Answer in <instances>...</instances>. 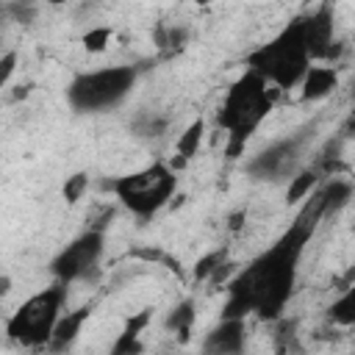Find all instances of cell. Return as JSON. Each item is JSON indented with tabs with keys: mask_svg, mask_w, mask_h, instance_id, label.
<instances>
[{
	"mask_svg": "<svg viewBox=\"0 0 355 355\" xmlns=\"http://www.w3.org/2000/svg\"><path fill=\"white\" fill-rule=\"evenodd\" d=\"M313 225L291 222V227L263 250L250 266H244L227 286V300L222 308V319H244L255 313L258 319L275 322L283 316L286 302L297 286V263L305 252V244L313 236Z\"/></svg>",
	"mask_w": 355,
	"mask_h": 355,
	"instance_id": "6da1fadb",
	"label": "cell"
},
{
	"mask_svg": "<svg viewBox=\"0 0 355 355\" xmlns=\"http://www.w3.org/2000/svg\"><path fill=\"white\" fill-rule=\"evenodd\" d=\"M275 94L277 89H269V83L250 69H244V75L233 80L216 114V125L227 133V158H239L244 153V144L272 111Z\"/></svg>",
	"mask_w": 355,
	"mask_h": 355,
	"instance_id": "7a4b0ae2",
	"label": "cell"
},
{
	"mask_svg": "<svg viewBox=\"0 0 355 355\" xmlns=\"http://www.w3.org/2000/svg\"><path fill=\"white\" fill-rule=\"evenodd\" d=\"M247 69L261 75L277 92L294 89L311 69V55L305 47V28L302 17H294L275 39L255 47L247 55Z\"/></svg>",
	"mask_w": 355,
	"mask_h": 355,
	"instance_id": "3957f363",
	"label": "cell"
},
{
	"mask_svg": "<svg viewBox=\"0 0 355 355\" xmlns=\"http://www.w3.org/2000/svg\"><path fill=\"white\" fill-rule=\"evenodd\" d=\"M64 300H67V283L58 280L28 297L6 322L8 338L22 347H47L58 319L64 316L61 313Z\"/></svg>",
	"mask_w": 355,
	"mask_h": 355,
	"instance_id": "277c9868",
	"label": "cell"
},
{
	"mask_svg": "<svg viewBox=\"0 0 355 355\" xmlns=\"http://www.w3.org/2000/svg\"><path fill=\"white\" fill-rule=\"evenodd\" d=\"M175 189H178V172H172L169 164L164 161H155L139 172L111 180V191L116 194V200L139 219H150L164 205H169Z\"/></svg>",
	"mask_w": 355,
	"mask_h": 355,
	"instance_id": "5b68a950",
	"label": "cell"
},
{
	"mask_svg": "<svg viewBox=\"0 0 355 355\" xmlns=\"http://www.w3.org/2000/svg\"><path fill=\"white\" fill-rule=\"evenodd\" d=\"M136 78H139L136 67H125V64L80 72L67 86V103L80 114L108 111L130 94Z\"/></svg>",
	"mask_w": 355,
	"mask_h": 355,
	"instance_id": "8992f818",
	"label": "cell"
},
{
	"mask_svg": "<svg viewBox=\"0 0 355 355\" xmlns=\"http://www.w3.org/2000/svg\"><path fill=\"white\" fill-rule=\"evenodd\" d=\"M105 250V236L103 230H86L78 239H72L53 261H50V272L55 275L58 283H75V280H86L92 272H97V263L103 258Z\"/></svg>",
	"mask_w": 355,
	"mask_h": 355,
	"instance_id": "52a82bcc",
	"label": "cell"
},
{
	"mask_svg": "<svg viewBox=\"0 0 355 355\" xmlns=\"http://www.w3.org/2000/svg\"><path fill=\"white\" fill-rule=\"evenodd\" d=\"M311 133H313V128H302V130H297L291 136H283V139L272 141L269 147H263L261 153H255L244 164L247 175L255 178V180H277V178L294 175L297 161H300L302 147L311 139Z\"/></svg>",
	"mask_w": 355,
	"mask_h": 355,
	"instance_id": "ba28073f",
	"label": "cell"
},
{
	"mask_svg": "<svg viewBox=\"0 0 355 355\" xmlns=\"http://www.w3.org/2000/svg\"><path fill=\"white\" fill-rule=\"evenodd\" d=\"M305 28V47L311 61L333 55V6H316L311 14L302 17Z\"/></svg>",
	"mask_w": 355,
	"mask_h": 355,
	"instance_id": "9c48e42d",
	"label": "cell"
},
{
	"mask_svg": "<svg viewBox=\"0 0 355 355\" xmlns=\"http://www.w3.org/2000/svg\"><path fill=\"white\" fill-rule=\"evenodd\" d=\"M247 324L244 319H222L200 347V355H244Z\"/></svg>",
	"mask_w": 355,
	"mask_h": 355,
	"instance_id": "30bf717a",
	"label": "cell"
},
{
	"mask_svg": "<svg viewBox=\"0 0 355 355\" xmlns=\"http://www.w3.org/2000/svg\"><path fill=\"white\" fill-rule=\"evenodd\" d=\"M150 319H153V311H147V308L139 311V313H133V316H128V319H125V327H122V333L114 338L108 355H141V352H144L141 333L147 330Z\"/></svg>",
	"mask_w": 355,
	"mask_h": 355,
	"instance_id": "8fae6325",
	"label": "cell"
},
{
	"mask_svg": "<svg viewBox=\"0 0 355 355\" xmlns=\"http://www.w3.org/2000/svg\"><path fill=\"white\" fill-rule=\"evenodd\" d=\"M92 311H94L92 302H89V305H80V308H75V311H67V313L58 319V324H55L53 338H50L47 347H50L53 352H64V349H69V347L75 344V338L80 336V330H83L86 319L92 316Z\"/></svg>",
	"mask_w": 355,
	"mask_h": 355,
	"instance_id": "7c38bea8",
	"label": "cell"
},
{
	"mask_svg": "<svg viewBox=\"0 0 355 355\" xmlns=\"http://www.w3.org/2000/svg\"><path fill=\"white\" fill-rule=\"evenodd\" d=\"M338 86V69L336 67H313L308 69V75L302 78L300 83V97L302 103H316V100H324L330 92H336Z\"/></svg>",
	"mask_w": 355,
	"mask_h": 355,
	"instance_id": "4fadbf2b",
	"label": "cell"
},
{
	"mask_svg": "<svg viewBox=\"0 0 355 355\" xmlns=\"http://www.w3.org/2000/svg\"><path fill=\"white\" fill-rule=\"evenodd\" d=\"M352 180H344V178H327V183L319 189V205H322V214L324 216H333L338 214L349 200H352Z\"/></svg>",
	"mask_w": 355,
	"mask_h": 355,
	"instance_id": "5bb4252c",
	"label": "cell"
},
{
	"mask_svg": "<svg viewBox=\"0 0 355 355\" xmlns=\"http://www.w3.org/2000/svg\"><path fill=\"white\" fill-rule=\"evenodd\" d=\"M194 319H197L194 302H191V300H180L178 305H172V311L166 313L164 324H166V330L178 333V338H180V341H189L191 327H194Z\"/></svg>",
	"mask_w": 355,
	"mask_h": 355,
	"instance_id": "9a60e30c",
	"label": "cell"
},
{
	"mask_svg": "<svg viewBox=\"0 0 355 355\" xmlns=\"http://www.w3.org/2000/svg\"><path fill=\"white\" fill-rule=\"evenodd\" d=\"M327 319L341 327H355V283L341 288L338 300H333L327 305Z\"/></svg>",
	"mask_w": 355,
	"mask_h": 355,
	"instance_id": "2e32d148",
	"label": "cell"
},
{
	"mask_svg": "<svg viewBox=\"0 0 355 355\" xmlns=\"http://www.w3.org/2000/svg\"><path fill=\"white\" fill-rule=\"evenodd\" d=\"M202 136H205V122H202V116H197V119H191V122H189V128L178 136V141H175V155H180V158L191 161V158H194V153L200 150Z\"/></svg>",
	"mask_w": 355,
	"mask_h": 355,
	"instance_id": "e0dca14e",
	"label": "cell"
},
{
	"mask_svg": "<svg viewBox=\"0 0 355 355\" xmlns=\"http://www.w3.org/2000/svg\"><path fill=\"white\" fill-rule=\"evenodd\" d=\"M316 186H319V169H300V172L291 178L288 189H286V202L294 205V202L311 197V191H313Z\"/></svg>",
	"mask_w": 355,
	"mask_h": 355,
	"instance_id": "ac0fdd59",
	"label": "cell"
},
{
	"mask_svg": "<svg viewBox=\"0 0 355 355\" xmlns=\"http://www.w3.org/2000/svg\"><path fill=\"white\" fill-rule=\"evenodd\" d=\"M225 261H227V250H225V247H216V250L205 252L202 258H197V263H194V269H191V277H194V280H211L214 272H216Z\"/></svg>",
	"mask_w": 355,
	"mask_h": 355,
	"instance_id": "d6986e66",
	"label": "cell"
},
{
	"mask_svg": "<svg viewBox=\"0 0 355 355\" xmlns=\"http://www.w3.org/2000/svg\"><path fill=\"white\" fill-rule=\"evenodd\" d=\"M111 39H114V31H111L108 25H94V28H89V31L83 33L80 44H83L86 53H103V50L111 44Z\"/></svg>",
	"mask_w": 355,
	"mask_h": 355,
	"instance_id": "ffe728a7",
	"label": "cell"
},
{
	"mask_svg": "<svg viewBox=\"0 0 355 355\" xmlns=\"http://www.w3.org/2000/svg\"><path fill=\"white\" fill-rule=\"evenodd\" d=\"M275 347L277 355H291L297 352V319H283L275 336Z\"/></svg>",
	"mask_w": 355,
	"mask_h": 355,
	"instance_id": "44dd1931",
	"label": "cell"
},
{
	"mask_svg": "<svg viewBox=\"0 0 355 355\" xmlns=\"http://www.w3.org/2000/svg\"><path fill=\"white\" fill-rule=\"evenodd\" d=\"M86 189H89V175H86V172H75V175H69V178L64 180L61 197H64L67 205H75V202L86 194Z\"/></svg>",
	"mask_w": 355,
	"mask_h": 355,
	"instance_id": "7402d4cb",
	"label": "cell"
},
{
	"mask_svg": "<svg viewBox=\"0 0 355 355\" xmlns=\"http://www.w3.org/2000/svg\"><path fill=\"white\" fill-rule=\"evenodd\" d=\"M0 14L11 17L14 22L31 25V22L36 19V14H39V6H33V3H19V0H11V3H3V6H0Z\"/></svg>",
	"mask_w": 355,
	"mask_h": 355,
	"instance_id": "603a6c76",
	"label": "cell"
},
{
	"mask_svg": "<svg viewBox=\"0 0 355 355\" xmlns=\"http://www.w3.org/2000/svg\"><path fill=\"white\" fill-rule=\"evenodd\" d=\"M130 255H133V258H141V261H150V263H164V266H166L169 272H175L178 277L183 275V272H180V263H178L172 255H166L164 250H158V247H139V250H133Z\"/></svg>",
	"mask_w": 355,
	"mask_h": 355,
	"instance_id": "cb8c5ba5",
	"label": "cell"
},
{
	"mask_svg": "<svg viewBox=\"0 0 355 355\" xmlns=\"http://www.w3.org/2000/svg\"><path fill=\"white\" fill-rule=\"evenodd\" d=\"M139 136H161L164 130H166V119L164 116H155V114H141V116H136V122L130 125Z\"/></svg>",
	"mask_w": 355,
	"mask_h": 355,
	"instance_id": "d4e9b609",
	"label": "cell"
},
{
	"mask_svg": "<svg viewBox=\"0 0 355 355\" xmlns=\"http://www.w3.org/2000/svg\"><path fill=\"white\" fill-rule=\"evenodd\" d=\"M186 39H189V31L183 25H172V28H166V47L164 50H169V53L180 50L186 44Z\"/></svg>",
	"mask_w": 355,
	"mask_h": 355,
	"instance_id": "484cf974",
	"label": "cell"
},
{
	"mask_svg": "<svg viewBox=\"0 0 355 355\" xmlns=\"http://www.w3.org/2000/svg\"><path fill=\"white\" fill-rule=\"evenodd\" d=\"M14 69H17V50H6L0 58V86H8Z\"/></svg>",
	"mask_w": 355,
	"mask_h": 355,
	"instance_id": "4316f807",
	"label": "cell"
},
{
	"mask_svg": "<svg viewBox=\"0 0 355 355\" xmlns=\"http://www.w3.org/2000/svg\"><path fill=\"white\" fill-rule=\"evenodd\" d=\"M31 89H33V83H22V86H14V89L8 92V103H19V100H25V97L31 94Z\"/></svg>",
	"mask_w": 355,
	"mask_h": 355,
	"instance_id": "83f0119b",
	"label": "cell"
},
{
	"mask_svg": "<svg viewBox=\"0 0 355 355\" xmlns=\"http://www.w3.org/2000/svg\"><path fill=\"white\" fill-rule=\"evenodd\" d=\"M241 222H244V211L233 214V216H230V230H239V227H241Z\"/></svg>",
	"mask_w": 355,
	"mask_h": 355,
	"instance_id": "f1b7e54d",
	"label": "cell"
},
{
	"mask_svg": "<svg viewBox=\"0 0 355 355\" xmlns=\"http://www.w3.org/2000/svg\"><path fill=\"white\" fill-rule=\"evenodd\" d=\"M8 291H11V277L3 275V277H0V294H8Z\"/></svg>",
	"mask_w": 355,
	"mask_h": 355,
	"instance_id": "f546056e",
	"label": "cell"
},
{
	"mask_svg": "<svg viewBox=\"0 0 355 355\" xmlns=\"http://www.w3.org/2000/svg\"><path fill=\"white\" fill-rule=\"evenodd\" d=\"M347 133L355 136V111H352V116H349V122H347Z\"/></svg>",
	"mask_w": 355,
	"mask_h": 355,
	"instance_id": "4dcf8cb0",
	"label": "cell"
},
{
	"mask_svg": "<svg viewBox=\"0 0 355 355\" xmlns=\"http://www.w3.org/2000/svg\"><path fill=\"white\" fill-rule=\"evenodd\" d=\"M352 97H355V86H352Z\"/></svg>",
	"mask_w": 355,
	"mask_h": 355,
	"instance_id": "1f68e13d",
	"label": "cell"
}]
</instances>
